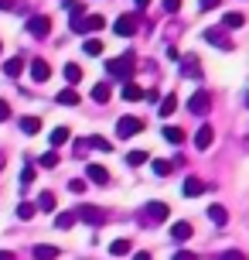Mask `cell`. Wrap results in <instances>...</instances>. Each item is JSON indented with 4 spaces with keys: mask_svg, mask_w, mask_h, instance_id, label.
I'll use <instances>...</instances> for the list:
<instances>
[{
    "mask_svg": "<svg viewBox=\"0 0 249 260\" xmlns=\"http://www.w3.org/2000/svg\"><path fill=\"white\" fill-rule=\"evenodd\" d=\"M205 41L215 45V48H222V52H232V41H229V31L225 27H209L205 31Z\"/></svg>",
    "mask_w": 249,
    "mask_h": 260,
    "instance_id": "cell-8",
    "label": "cell"
},
{
    "mask_svg": "<svg viewBox=\"0 0 249 260\" xmlns=\"http://www.w3.org/2000/svg\"><path fill=\"white\" fill-rule=\"evenodd\" d=\"M21 130H24L27 137H34V134L41 130V120L38 117H21Z\"/></svg>",
    "mask_w": 249,
    "mask_h": 260,
    "instance_id": "cell-24",
    "label": "cell"
},
{
    "mask_svg": "<svg viewBox=\"0 0 249 260\" xmlns=\"http://www.w3.org/2000/svg\"><path fill=\"white\" fill-rule=\"evenodd\" d=\"M209 219L215 222V226H225V222H229V212H225V206L212 202V206H209Z\"/></svg>",
    "mask_w": 249,
    "mask_h": 260,
    "instance_id": "cell-16",
    "label": "cell"
},
{
    "mask_svg": "<svg viewBox=\"0 0 249 260\" xmlns=\"http://www.w3.org/2000/svg\"><path fill=\"white\" fill-rule=\"evenodd\" d=\"M34 212H38V206H31V202H21V206H17V219H34Z\"/></svg>",
    "mask_w": 249,
    "mask_h": 260,
    "instance_id": "cell-32",
    "label": "cell"
},
{
    "mask_svg": "<svg viewBox=\"0 0 249 260\" xmlns=\"http://www.w3.org/2000/svg\"><path fill=\"white\" fill-rule=\"evenodd\" d=\"M68 192L82 195V192H86V182H82V178H72V182H68Z\"/></svg>",
    "mask_w": 249,
    "mask_h": 260,
    "instance_id": "cell-38",
    "label": "cell"
},
{
    "mask_svg": "<svg viewBox=\"0 0 249 260\" xmlns=\"http://www.w3.org/2000/svg\"><path fill=\"white\" fill-rule=\"evenodd\" d=\"M198 7H201V11H215V7H219V0H198Z\"/></svg>",
    "mask_w": 249,
    "mask_h": 260,
    "instance_id": "cell-42",
    "label": "cell"
},
{
    "mask_svg": "<svg viewBox=\"0 0 249 260\" xmlns=\"http://www.w3.org/2000/svg\"><path fill=\"white\" fill-rule=\"evenodd\" d=\"M144 161H147V151H130L127 154V165H133V168H140Z\"/></svg>",
    "mask_w": 249,
    "mask_h": 260,
    "instance_id": "cell-34",
    "label": "cell"
},
{
    "mask_svg": "<svg viewBox=\"0 0 249 260\" xmlns=\"http://www.w3.org/2000/svg\"><path fill=\"white\" fill-rule=\"evenodd\" d=\"M242 24H246V17H242V14H236V11H232V14H225V17H222V27H225V31H229V27L236 31V27H242Z\"/></svg>",
    "mask_w": 249,
    "mask_h": 260,
    "instance_id": "cell-26",
    "label": "cell"
},
{
    "mask_svg": "<svg viewBox=\"0 0 249 260\" xmlns=\"http://www.w3.org/2000/svg\"><path fill=\"white\" fill-rule=\"evenodd\" d=\"M55 103H62V106H79V92H75V89H62L58 96H55Z\"/></svg>",
    "mask_w": 249,
    "mask_h": 260,
    "instance_id": "cell-20",
    "label": "cell"
},
{
    "mask_svg": "<svg viewBox=\"0 0 249 260\" xmlns=\"http://www.w3.org/2000/svg\"><path fill=\"white\" fill-rule=\"evenodd\" d=\"M7 117H11V106H7V103H4V100H0V123H4V120H7Z\"/></svg>",
    "mask_w": 249,
    "mask_h": 260,
    "instance_id": "cell-43",
    "label": "cell"
},
{
    "mask_svg": "<svg viewBox=\"0 0 249 260\" xmlns=\"http://www.w3.org/2000/svg\"><path fill=\"white\" fill-rule=\"evenodd\" d=\"M133 260H150V253H147V250H140V253H133Z\"/></svg>",
    "mask_w": 249,
    "mask_h": 260,
    "instance_id": "cell-44",
    "label": "cell"
},
{
    "mask_svg": "<svg viewBox=\"0 0 249 260\" xmlns=\"http://www.w3.org/2000/svg\"><path fill=\"white\" fill-rule=\"evenodd\" d=\"M38 165H41V168H55V165H58V154H55V151H48V154L38 157Z\"/></svg>",
    "mask_w": 249,
    "mask_h": 260,
    "instance_id": "cell-36",
    "label": "cell"
},
{
    "mask_svg": "<svg viewBox=\"0 0 249 260\" xmlns=\"http://www.w3.org/2000/svg\"><path fill=\"white\" fill-rule=\"evenodd\" d=\"M219 260H246V253H239V250H225Z\"/></svg>",
    "mask_w": 249,
    "mask_h": 260,
    "instance_id": "cell-39",
    "label": "cell"
},
{
    "mask_svg": "<svg viewBox=\"0 0 249 260\" xmlns=\"http://www.w3.org/2000/svg\"><path fill=\"white\" fill-rule=\"evenodd\" d=\"M4 7H11V0H0V11H4Z\"/></svg>",
    "mask_w": 249,
    "mask_h": 260,
    "instance_id": "cell-47",
    "label": "cell"
},
{
    "mask_svg": "<svg viewBox=\"0 0 249 260\" xmlns=\"http://www.w3.org/2000/svg\"><path fill=\"white\" fill-rule=\"evenodd\" d=\"M103 27H106L103 14H86V17H75L72 21V31L75 35H92V31H103Z\"/></svg>",
    "mask_w": 249,
    "mask_h": 260,
    "instance_id": "cell-3",
    "label": "cell"
},
{
    "mask_svg": "<svg viewBox=\"0 0 249 260\" xmlns=\"http://www.w3.org/2000/svg\"><path fill=\"white\" fill-rule=\"evenodd\" d=\"M86 178L96 182V185H109V171H106L103 165H89V168H86Z\"/></svg>",
    "mask_w": 249,
    "mask_h": 260,
    "instance_id": "cell-13",
    "label": "cell"
},
{
    "mask_svg": "<svg viewBox=\"0 0 249 260\" xmlns=\"http://www.w3.org/2000/svg\"><path fill=\"white\" fill-rule=\"evenodd\" d=\"M24 72V58H7L4 62V76H21Z\"/></svg>",
    "mask_w": 249,
    "mask_h": 260,
    "instance_id": "cell-21",
    "label": "cell"
},
{
    "mask_svg": "<svg viewBox=\"0 0 249 260\" xmlns=\"http://www.w3.org/2000/svg\"><path fill=\"white\" fill-rule=\"evenodd\" d=\"M171 168H174V165H171V161H164V157H157V161H154V175H160V178H164V175H171Z\"/></svg>",
    "mask_w": 249,
    "mask_h": 260,
    "instance_id": "cell-35",
    "label": "cell"
},
{
    "mask_svg": "<svg viewBox=\"0 0 249 260\" xmlns=\"http://www.w3.org/2000/svg\"><path fill=\"white\" fill-rule=\"evenodd\" d=\"M188 110H191L195 117H205V113L212 110V100H209V92H205V89H198L195 96L188 100Z\"/></svg>",
    "mask_w": 249,
    "mask_h": 260,
    "instance_id": "cell-9",
    "label": "cell"
},
{
    "mask_svg": "<svg viewBox=\"0 0 249 260\" xmlns=\"http://www.w3.org/2000/svg\"><path fill=\"white\" fill-rule=\"evenodd\" d=\"M27 35H31V38H48V35H52V17L34 14V17L27 21Z\"/></svg>",
    "mask_w": 249,
    "mask_h": 260,
    "instance_id": "cell-5",
    "label": "cell"
},
{
    "mask_svg": "<svg viewBox=\"0 0 249 260\" xmlns=\"http://www.w3.org/2000/svg\"><path fill=\"white\" fill-rule=\"evenodd\" d=\"M164 11H168V14H178V11H181V0H164Z\"/></svg>",
    "mask_w": 249,
    "mask_h": 260,
    "instance_id": "cell-40",
    "label": "cell"
},
{
    "mask_svg": "<svg viewBox=\"0 0 249 260\" xmlns=\"http://www.w3.org/2000/svg\"><path fill=\"white\" fill-rule=\"evenodd\" d=\"M246 106H249V92H246Z\"/></svg>",
    "mask_w": 249,
    "mask_h": 260,
    "instance_id": "cell-49",
    "label": "cell"
},
{
    "mask_svg": "<svg viewBox=\"0 0 249 260\" xmlns=\"http://www.w3.org/2000/svg\"><path fill=\"white\" fill-rule=\"evenodd\" d=\"M168 212H171V209L164 206V202H147V206L140 209L137 222H140V226H160V222L168 219Z\"/></svg>",
    "mask_w": 249,
    "mask_h": 260,
    "instance_id": "cell-1",
    "label": "cell"
},
{
    "mask_svg": "<svg viewBox=\"0 0 249 260\" xmlns=\"http://www.w3.org/2000/svg\"><path fill=\"white\" fill-rule=\"evenodd\" d=\"M181 76L184 79H198V76H201V62H198V55H184V58H181Z\"/></svg>",
    "mask_w": 249,
    "mask_h": 260,
    "instance_id": "cell-10",
    "label": "cell"
},
{
    "mask_svg": "<svg viewBox=\"0 0 249 260\" xmlns=\"http://www.w3.org/2000/svg\"><path fill=\"white\" fill-rule=\"evenodd\" d=\"M79 79H82V69H79L75 62H68V65H65V82H68V89H72Z\"/></svg>",
    "mask_w": 249,
    "mask_h": 260,
    "instance_id": "cell-27",
    "label": "cell"
},
{
    "mask_svg": "<svg viewBox=\"0 0 249 260\" xmlns=\"http://www.w3.org/2000/svg\"><path fill=\"white\" fill-rule=\"evenodd\" d=\"M31 79H34V82H48V79H52V65L45 62V58H34V62H31Z\"/></svg>",
    "mask_w": 249,
    "mask_h": 260,
    "instance_id": "cell-11",
    "label": "cell"
},
{
    "mask_svg": "<svg viewBox=\"0 0 249 260\" xmlns=\"http://www.w3.org/2000/svg\"><path fill=\"white\" fill-rule=\"evenodd\" d=\"M212 141H215V130H212L209 123H201V130H195V147L198 151H209Z\"/></svg>",
    "mask_w": 249,
    "mask_h": 260,
    "instance_id": "cell-12",
    "label": "cell"
},
{
    "mask_svg": "<svg viewBox=\"0 0 249 260\" xmlns=\"http://www.w3.org/2000/svg\"><path fill=\"white\" fill-rule=\"evenodd\" d=\"M55 226H58V230H68V226H75V209H68V212H58V216H55Z\"/></svg>",
    "mask_w": 249,
    "mask_h": 260,
    "instance_id": "cell-23",
    "label": "cell"
},
{
    "mask_svg": "<svg viewBox=\"0 0 249 260\" xmlns=\"http://www.w3.org/2000/svg\"><path fill=\"white\" fill-rule=\"evenodd\" d=\"M171 240H174V243H184V240H191V222H174V226H171Z\"/></svg>",
    "mask_w": 249,
    "mask_h": 260,
    "instance_id": "cell-14",
    "label": "cell"
},
{
    "mask_svg": "<svg viewBox=\"0 0 249 260\" xmlns=\"http://www.w3.org/2000/svg\"><path fill=\"white\" fill-rule=\"evenodd\" d=\"M89 147H96V151H109L113 144L106 141V137H89Z\"/></svg>",
    "mask_w": 249,
    "mask_h": 260,
    "instance_id": "cell-37",
    "label": "cell"
},
{
    "mask_svg": "<svg viewBox=\"0 0 249 260\" xmlns=\"http://www.w3.org/2000/svg\"><path fill=\"white\" fill-rule=\"evenodd\" d=\"M174 110H178V96H174V92H171V96H164V100H160L157 113H160V117H171V113H174Z\"/></svg>",
    "mask_w": 249,
    "mask_h": 260,
    "instance_id": "cell-19",
    "label": "cell"
},
{
    "mask_svg": "<svg viewBox=\"0 0 249 260\" xmlns=\"http://www.w3.org/2000/svg\"><path fill=\"white\" fill-rule=\"evenodd\" d=\"M4 165H7V161H4V154H0V168H4Z\"/></svg>",
    "mask_w": 249,
    "mask_h": 260,
    "instance_id": "cell-48",
    "label": "cell"
},
{
    "mask_svg": "<svg viewBox=\"0 0 249 260\" xmlns=\"http://www.w3.org/2000/svg\"><path fill=\"white\" fill-rule=\"evenodd\" d=\"M174 260H198V253H191V250H178Z\"/></svg>",
    "mask_w": 249,
    "mask_h": 260,
    "instance_id": "cell-41",
    "label": "cell"
},
{
    "mask_svg": "<svg viewBox=\"0 0 249 260\" xmlns=\"http://www.w3.org/2000/svg\"><path fill=\"white\" fill-rule=\"evenodd\" d=\"M75 219L89 222V226H103L106 212H103V209H96V206H79V209H75Z\"/></svg>",
    "mask_w": 249,
    "mask_h": 260,
    "instance_id": "cell-7",
    "label": "cell"
},
{
    "mask_svg": "<svg viewBox=\"0 0 249 260\" xmlns=\"http://www.w3.org/2000/svg\"><path fill=\"white\" fill-rule=\"evenodd\" d=\"M113 31H116L119 38H133V35L140 31V17H137V14H123L116 24H113Z\"/></svg>",
    "mask_w": 249,
    "mask_h": 260,
    "instance_id": "cell-4",
    "label": "cell"
},
{
    "mask_svg": "<svg viewBox=\"0 0 249 260\" xmlns=\"http://www.w3.org/2000/svg\"><path fill=\"white\" fill-rule=\"evenodd\" d=\"M68 137H72V134H68V127H55L52 130V151H55V147H62Z\"/></svg>",
    "mask_w": 249,
    "mask_h": 260,
    "instance_id": "cell-28",
    "label": "cell"
},
{
    "mask_svg": "<svg viewBox=\"0 0 249 260\" xmlns=\"http://www.w3.org/2000/svg\"><path fill=\"white\" fill-rule=\"evenodd\" d=\"M82 52H86V55H92V58H96V55H103V41H99V38H86Z\"/></svg>",
    "mask_w": 249,
    "mask_h": 260,
    "instance_id": "cell-30",
    "label": "cell"
},
{
    "mask_svg": "<svg viewBox=\"0 0 249 260\" xmlns=\"http://www.w3.org/2000/svg\"><path fill=\"white\" fill-rule=\"evenodd\" d=\"M130 240H113V243H109V253H113V257H127V253H130Z\"/></svg>",
    "mask_w": 249,
    "mask_h": 260,
    "instance_id": "cell-25",
    "label": "cell"
},
{
    "mask_svg": "<svg viewBox=\"0 0 249 260\" xmlns=\"http://www.w3.org/2000/svg\"><path fill=\"white\" fill-rule=\"evenodd\" d=\"M0 260H14V253L11 250H0Z\"/></svg>",
    "mask_w": 249,
    "mask_h": 260,
    "instance_id": "cell-45",
    "label": "cell"
},
{
    "mask_svg": "<svg viewBox=\"0 0 249 260\" xmlns=\"http://www.w3.org/2000/svg\"><path fill=\"white\" fill-rule=\"evenodd\" d=\"M164 141H168V144H181L184 134H181L178 127H164Z\"/></svg>",
    "mask_w": 249,
    "mask_h": 260,
    "instance_id": "cell-33",
    "label": "cell"
},
{
    "mask_svg": "<svg viewBox=\"0 0 249 260\" xmlns=\"http://www.w3.org/2000/svg\"><path fill=\"white\" fill-rule=\"evenodd\" d=\"M205 188H209V185L201 182V178H195V175H188V178H184V195H188V199H195V195H201Z\"/></svg>",
    "mask_w": 249,
    "mask_h": 260,
    "instance_id": "cell-15",
    "label": "cell"
},
{
    "mask_svg": "<svg viewBox=\"0 0 249 260\" xmlns=\"http://www.w3.org/2000/svg\"><path fill=\"white\" fill-rule=\"evenodd\" d=\"M55 206H58L55 192H41L38 195V209H41V212H55Z\"/></svg>",
    "mask_w": 249,
    "mask_h": 260,
    "instance_id": "cell-18",
    "label": "cell"
},
{
    "mask_svg": "<svg viewBox=\"0 0 249 260\" xmlns=\"http://www.w3.org/2000/svg\"><path fill=\"white\" fill-rule=\"evenodd\" d=\"M144 96H147V92L140 89V86H133V82L123 86V100H130V103H133V100H144Z\"/></svg>",
    "mask_w": 249,
    "mask_h": 260,
    "instance_id": "cell-29",
    "label": "cell"
},
{
    "mask_svg": "<svg viewBox=\"0 0 249 260\" xmlns=\"http://www.w3.org/2000/svg\"><path fill=\"white\" fill-rule=\"evenodd\" d=\"M31 253H34V260H55L58 257V247H52V243H38Z\"/></svg>",
    "mask_w": 249,
    "mask_h": 260,
    "instance_id": "cell-17",
    "label": "cell"
},
{
    "mask_svg": "<svg viewBox=\"0 0 249 260\" xmlns=\"http://www.w3.org/2000/svg\"><path fill=\"white\" fill-rule=\"evenodd\" d=\"M140 130H144V120L140 117H119L116 120V137H123V141L133 137V134H140Z\"/></svg>",
    "mask_w": 249,
    "mask_h": 260,
    "instance_id": "cell-6",
    "label": "cell"
},
{
    "mask_svg": "<svg viewBox=\"0 0 249 260\" xmlns=\"http://www.w3.org/2000/svg\"><path fill=\"white\" fill-rule=\"evenodd\" d=\"M31 182H34V165L27 161L24 168H21V192H24V188H27V185H31Z\"/></svg>",
    "mask_w": 249,
    "mask_h": 260,
    "instance_id": "cell-31",
    "label": "cell"
},
{
    "mask_svg": "<svg viewBox=\"0 0 249 260\" xmlns=\"http://www.w3.org/2000/svg\"><path fill=\"white\" fill-rule=\"evenodd\" d=\"M106 72L116 76V79H123V82H130V76H133V52H127L123 58H109V62H106Z\"/></svg>",
    "mask_w": 249,
    "mask_h": 260,
    "instance_id": "cell-2",
    "label": "cell"
},
{
    "mask_svg": "<svg viewBox=\"0 0 249 260\" xmlns=\"http://www.w3.org/2000/svg\"><path fill=\"white\" fill-rule=\"evenodd\" d=\"M133 4H137L140 11H144V7H150V0H133Z\"/></svg>",
    "mask_w": 249,
    "mask_h": 260,
    "instance_id": "cell-46",
    "label": "cell"
},
{
    "mask_svg": "<svg viewBox=\"0 0 249 260\" xmlns=\"http://www.w3.org/2000/svg\"><path fill=\"white\" fill-rule=\"evenodd\" d=\"M92 100L96 103H109V82H96L92 86Z\"/></svg>",
    "mask_w": 249,
    "mask_h": 260,
    "instance_id": "cell-22",
    "label": "cell"
}]
</instances>
